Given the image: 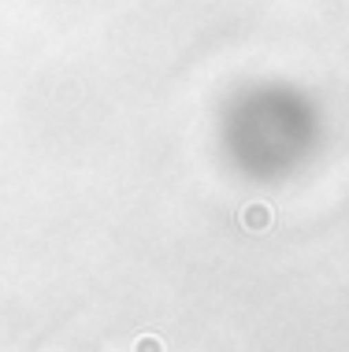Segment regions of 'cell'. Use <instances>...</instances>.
<instances>
[{"instance_id": "6da1fadb", "label": "cell", "mask_w": 349, "mask_h": 352, "mask_svg": "<svg viewBox=\"0 0 349 352\" xmlns=\"http://www.w3.org/2000/svg\"><path fill=\"white\" fill-rule=\"evenodd\" d=\"M316 138L313 108L290 89L260 85L245 93L231 108L223 141H227L234 164L257 178H275L294 170L308 156Z\"/></svg>"}]
</instances>
